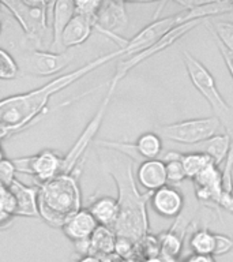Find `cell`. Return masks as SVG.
I'll return each instance as SVG.
<instances>
[{
  "instance_id": "1",
  "label": "cell",
  "mask_w": 233,
  "mask_h": 262,
  "mask_svg": "<svg viewBox=\"0 0 233 262\" xmlns=\"http://www.w3.org/2000/svg\"><path fill=\"white\" fill-rule=\"evenodd\" d=\"M122 56L119 49L105 53L94 60L86 63L79 69L65 73L52 81L46 82L38 89L25 92V93L10 96L0 100V124L6 126H34L40 122L41 116L48 110V102L52 96L60 93L75 82L81 81L87 74L100 69L106 63Z\"/></svg>"
},
{
  "instance_id": "2",
  "label": "cell",
  "mask_w": 233,
  "mask_h": 262,
  "mask_svg": "<svg viewBox=\"0 0 233 262\" xmlns=\"http://www.w3.org/2000/svg\"><path fill=\"white\" fill-rule=\"evenodd\" d=\"M114 163L116 165L110 168L109 173L118 187L119 217L112 231L116 236L126 237L136 243L142 241L149 231L146 204L150 200L151 192H139L131 160L122 161V165H119V160Z\"/></svg>"
},
{
  "instance_id": "3",
  "label": "cell",
  "mask_w": 233,
  "mask_h": 262,
  "mask_svg": "<svg viewBox=\"0 0 233 262\" xmlns=\"http://www.w3.org/2000/svg\"><path fill=\"white\" fill-rule=\"evenodd\" d=\"M38 216L52 227H63L69 217L82 209V194L78 178L63 173L38 186Z\"/></svg>"
},
{
  "instance_id": "4",
  "label": "cell",
  "mask_w": 233,
  "mask_h": 262,
  "mask_svg": "<svg viewBox=\"0 0 233 262\" xmlns=\"http://www.w3.org/2000/svg\"><path fill=\"white\" fill-rule=\"evenodd\" d=\"M183 63L194 88L207 101V104L214 112V116L220 120L221 126L224 127L226 134L232 137L233 111L226 102V100L222 97V94L220 93L212 73L198 57L194 56L191 52H188L187 49L183 51Z\"/></svg>"
},
{
  "instance_id": "5",
  "label": "cell",
  "mask_w": 233,
  "mask_h": 262,
  "mask_svg": "<svg viewBox=\"0 0 233 262\" xmlns=\"http://www.w3.org/2000/svg\"><path fill=\"white\" fill-rule=\"evenodd\" d=\"M0 6L15 18L25 36L40 48L48 29V8L52 7L53 3L42 0H10L2 2Z\"/></svg>"
},
{
  "instance_id": "6",
  "label": "cell",
  "mask_w": 233,
  "mask_h": 262,
  "mask_svg": "<svg viewBox=\"0 0 233 262\" xmlns=\"http://www.w3.org/2000/svg\"><path fill=\"white\" fill-rule=\"evenodd\" d=\"M220 127L222 126L216 116H204V118L187 119L181 122L164 124L157 127L154 133H157L162 141H168L184 147L192 146L212 138L217 135Z\"/></svg>"
},
{
  "instance_id": "7",
  "label": "cell",
  "mask_w": 233,
  "mask_h": 262,
  "mask_svg": "<svg viewBox=\"0 0 233 262\" xmlns=\"http://www.w3.org/2000/svg\"><path fill=\"white\" fill-rule=\"evenodd\" d=\"M75 53L68 49L65 52H48L41 49H32L22 55V61L18 63L19 70L33 77H52L61 73L71 64Z\"/></svg>"
},
{
  "instance_id": "8",
  "label": "cell",
  "mask_w": 233,
  "mask_h": 262,
  "mask_svg": "<svg viewBox=\"0 0 233 262\" xmlns=\"http://www.w3.org/2000/svg\"><path fill=\"white\" fill-rule=\"evenodd\" d=\"M118 86L114 85H108V90H106L105 97L102 98L101 104L98 105L96 114L91 118V120L89 122V124L85 127V130L82 131V134L79 135V138L77 139V142L74 143L73 147L67 151V155L63 156V160H64V164H63V173H73L74 168L77 167V164L79 163V160L83 155H85V150L89 147L90 142H93L96 135H97V131L100 130V127L102 124V120L105 118L106 111H108V106L110 104V100H112V96H113L114 90H116Z\"/></svg>"
},
{
  "instance_id": "9",
  "label": "cell",
  "mask_w": 233,
  "mask_h": 262,
  "mask_svg": "<svg viewBox=\"0 0 233 262\" xmlns=\"http://www.w3.org/2000/svg\"><path fill=\"white\" fill-rule=\"evenodd\" d=\"M204 20L206 19H196L181 25L179 28L173 29L172 32L168 33L162 40H159L158 42L155 45H153L151 48L146 49V51H143V52L138 53V55H134V56H131L128 57V59H124V60L120 61L118 64V67H116V73H114V75L109 81L110 85L118 86L119 83H120V81L126 77L127 74L130 73L131 70L135 69L136 66H139L141 63H143V61H146L147 59L153 57L154 55H158L159 52H162V51L169 48L171 45L175 44L176 41H179L180 38H183L187 33L191 32L192 29H195L196 26L204 24Z\"/></svg>"
},
{
  "instance_id": "10",
  "label": "cell",
  "mask_w": 233,
  "mask_h": 262,
  "mask_svg": "<svg viewBox=\"0 0 233 262\" xmlns=\"http://www.w3.org/2000/svg\"><path fill=\"white\" fill-rule=\"evenodd\" d=\"M16 172L34 176L41 184L55 179L56 176L63 175V156L53 150L38 151L33 156L14 159Z\"/></svg>"
},
{
  "instance_id": "11",
  "label": "cell",
  "mask_w": 233,
  "mask_h": 262,
  "mask_svg": "<svg viewBox=\"0 0 233 262\" xmlns=\"http://www.w3.org/2000/svg\"><path fill=\"white\" fill-rule=\"evenodd\" d=\"M128 25L126 4L123 2H101L97 14L94 16V29L105 34L112 40L118 41L119 48L126 44V38L119 36Z\"/></svg>"
},
{
  "instance_id": "12",
  "label": "cell",
  "mask_w": 233,
  "mask_h": 262,
  "mask_svg": "<svg viewBox=\"0 0 233 262\" xmlns=\"http://www.w3.org/2000/svg\"><path fill=\"white\" fill-rule=\"evenodd\" d=\"M150 204L158 216L164 219H175L183 212L184 195L179 188L167 184L151 192Z\"/></svg>"
},
{
  "instance_id": "13",
  "label": "cell",
  "mask_w": 233,
  "mask_h": 262,
  "mask_svg": "<svg viewBox=\"0 0 233 262\" xmlns=\"http://www.w3.org/2000/svg\"><path fill=\"white\" fill-rule=\"evenodd\" d=\"M194 180L196 196L202 201H214L220 204L224 195L222 176L216 164H210L206 169L200 172Z\"/></svg>"
},
{
  "instance_id": "14",
  "label": "cell",
  "mask_w": 233,
  "mask_h": 262,
  "mask_svg": "<svg viewBox=\"0 0 233 262\" xmlns=\"http://www.w3.org/2000/svg\"><path fill=\"white\" fill-rule=\"evenodd\" d=\"M135 176H136L139 186L147 190V192H154L155 190L168 184L167 168L161 159L145 160L142 163H139Z\"/></svg>"
},
{
  "instance_id": "15",
  "label": "cell",
  "mask_w": 233,
  "mask_h": 262,
  "mask_svg": "<svg viewBox=\"0 0 233 262\" xmlns=\"http://www.w3.org/2000/svg\"><path fill=\"white\" fill-rule=\"evenodd\" d=\"M230 146H232V138L225 133V134L214 135L212 138L206 139L203 142L196 143V145H192V146H184L177 151H181V153H185V151L203 153L212 159V161L216 164L217 167H220L226 159Z\"/></svg>"
},
{
  "instance_id": "16",
  "label": "cell",
  "mask_w": 233,
  "mask_h": 262,
  "mask_svg": "<svg viewBox=\"0 0 233 262\" xmlns=\"http://www.w3.org/2000/svg\"><path fill=\"white\" fill-rule=\"evenodd\" d=\"M8 188L15 198L16 217H40L37 205L38 186H26L15 179Z\"/></svg>"
},
{
  "instance_id": "17",
  "label": "cell",
  "mask_w": 233,
  "mask_h": 262,
  "mask_svg": "<svg viewBox=\"0 0 233 262\" xmlns=\"http://www.w3.org/2000/svg\"><path fill=\"white\" fill-rule=\"evenodd\" d=\"M97 227V221L94 220V217L90 214L89 210L81 209L79 212L75 213L73 217H69L68 220L65 221L61 229L69 241L77 243V242L90 239Z\"/></svg>"
},
{
  "instance_id": "18",
  "label": "cell",
  "mask_w": 233,
  "mask_h": 262,
  "mask_svg": "<svg viewBox=\"0 0 233 262\" xmlns=\"http://www.w3.org/2000/svg\"><path fill=\"white\" fill-rule=\"evenodd\" d=\"M94 30V19L75 14L63 32L60 44L65 49H73L85 42Z\"/></svg>"
},
{
  "instance_id": "19",
  "label": "cell",
  "mask_w": 233,
  "mask_h": 262,
  "mask_svg": "<svg viewBox=\"0 0 233 262\" xmlns=\"http://www.w3.org/2000/svg\"><path fill=\"white\" fill-rule=\"evenodd\" d=\"M87 210L98 225L113 229L119 217V204L116 198L108 195L100 196L90 205Z\"/></svg>"
},
{
  "instance_id": "20",
  "label": "cell",
  "mask_w": 233,
  "mask_h": 262,
  "mask_svg": "<svg viewBox=\"0 0 233 262\" xmlns=\"http://www.w3.org/2000/svg\"><path fill=\"white\" fill-rule=\"evenodd\" d=\"M53 12V47L56 48L61 42V36L69 20L75 15V2L71 0H60V2H53L52 6Z\"/></svg>"
},
{
  "instance_id": "21",
  "label": "cell",
  "mask_w": 233,
  "mask_h": 262,
  "mask_svg": "<svg viewBox=\"0 0 233 262\" xmlns=\"http://www.w3.org/2000/svg\"><path fill=\"white\" fill-rule=\"evenodd\" d=\"M135 149L138 151L139 157L145 160H155L159 159L162 155L164 142L161 137L154 131H147L143 133L136 142L134 143Z\"/></svg>"
},
{
  "instance_id": "22",
  "label": "cell",
  "mask_w": 233,
  "mask_h": 262,
  "mask_svg": "<svg viewBox=\"0 0 233 262\" xmlns=\"http://www.w3.org/2000/svg\"><path fill=\"white\" fill-rule=\"evenodd\" d=\"M179 160L183 165L185 176L190 179H195L196 176L203 169H206L210 164H214L210 157L203 153H198V151H185V153L180 151Z\"/></svg>"
},
{
  "instance_id": "23",
  "label": "cell",
  "mask_w": 233,
  "mask_h": 262,
  "mask_svg": "<svg viewBox=\"0 0 233 262\" xmlns=\"http://www.w3.org/2000/svg\"><path fill=\"white\" fill-rule=\"evenodd\" d=\"M206 28L210 30L214 38L224 47L228 52L233 53V22L229 20H204Z\"/></svg>"
},
{
  "instance_id": "24",
  "label": "cell",
  "mask_w": 233,
  "mask_h": 262,
  "mask_svg": "<svg viewBox=\"0 0 233 262\" xmlns=\"http://www.w3.org/2000/svg\"><path fill=\"white\" fill-rule=\"evenodd\" d=\"M116 235L110 228L98 225L97 229L90 237V251H100L104 254H110L114 251Z\"/></svg>"
},
{
  "instance_id": "25",
  "label": "cell",
  "mask_w": 233,
  "mask_h": 262,
  "mask_svg": "<svg viewBox=\"0 0 233 262\" xmlns=\"http://www.w3.org/2000/svg\"><path fill=\"white\" fill-rule=\"evenodd\" d=\"M214 233L207 228L196 229L190 237V247L192 254L199 255H213L214 251Z\"/></svg>"
},
{
  "instance_id": "26",
  "label": "cell",
  "mask_w": 233,
  "mask_h": 262,
  "mask_svg": "<svg viewBox=\"0 0 233 262\" xmlns=\"http://www.w3.org/2000/svg\"><path fill=\"white\" fill-rule=\"evenodd\" d=\"M158 243L159 255L177 259L179 254L181 253V247H183V236L180 233L175 232L173 229H171V231H168L159 236Z\"/></svg>"
},
{
  "instance_id": "27",
  "label": "cell",
  "mask_w": 233,
  "mask_h": 262,
  "mask_svg": "<svg viewBox=\"0 0 233 262\" xmlns=\"http://www.w3.org/2000/svg\"><path fill=\"white\" fill-rule=\"evenodd\" d=\"M19 74V67L18 63L11 56V53L0 48V79L3 81H10V79H15Z\"/></svg>"
},
{
  "instance_id": "28",
  "label": "cell",
  "mask_w": 233,
  "mask_h": 262,
  "mask_svg": "<svg viewBox=\"0 0 233 262\" xmlns=\"http://www.w3.org/2000/svg\"><path fill=\"white\" fill-rule=\"evenodd\" d=\"M16 168L12 160L4 159L0 161V187H10L16 179Z\"/></svg>"
},
{
  "instance_id": "29",
  "label": "cell",
  "mask_w": 233,
  "mask_h": 262,
  "mask_svg": "<svg viewBox=\"0 0 233 262\" xmlns=\"http://www.w3.org/2000/svg\"><path fill=\"white\" fill-rule=\"evenodd\" d=\"M214 239H216V242H214L213 257L225 255L233 250V237L224 235V233H214Z\"/></svg>"
},
{
  "instance_id": "30",
  "label": "cell",
  "mask_w": 233,
  "mask_h": 262,
  "mask_svg": "<svg viewBox=\"0 0 233 262\" xmlns=\"http://www.w3.org/2000/svg\"><path fill=\"white\" fill-rule=\"evenodd\" d=\"M101 2H93V0H83V2H75V14L78 15L93 18L97 14Z\"/></svg>"
},
{
  "instance_id": "31",
  "label": "cell",
  "mask_w": 233,
  "mask_h": 262,
  "mask_svg": "<svg viewBox=\"0 0 233 262\" xmlns=\"http://www.w3.org/2000/svg\"><path fill=\"white\" fill-rule=\"evenodd\" d=\"M134 250V242L126 237L116 236V245H114V251L120 255V257H130Z\"/></svg>"
},
{
  "instance_id": "32",
  "label": "cell",
  "mask_w": 233,
  "mask_h": 262,
  "mask_svg": "<svg viewBox=\"0 0 233 262\" xmlns=\"http://www.w3.org/2000/svg\"><path fill=\"white\" fill-rule=\"evenodd\" d=\"M212 38H213V41L216 42L217 48H218V51H220V53H221V56H222V59H224L225 64H226V69H228L229 74H230V77L233 78V53L228 52V51H226V49H225L224 47H222V45H221L220 42H218V41H217L213 36H212Z\"/></svg>"
},
{
  "instance_id": "33",
  "label": "cell",
  "mask_w": 233,
  "mask_h": 262,
  "mask_svg": "<svg viewBox=\"0 0 233 262\" xmlns=\"http://www.w3.org/2000/svg\"><path fill=\"white\" fill-rule=\"evenodd\" d=\"M14 219H15V217H12L11 214H8V213L6 212L3 202H2V196H0V229L8 228V227L11 225Z\"/></svg>"
},
{
  "instance_id": "34",
  "label": "cell",
  "mask_w": 233,
  "mask_h": 262,
  "mask_svg": "<svg viewBox=\"0 0 233 262\" xmlns=\"http://www.w3.org/2000/svg\"><path fill=\"white\" fill-rule=\"evenodd\" d=\"M183 262H216L213 255H199V254H190L183 259Z\"/></svg>"
},
{
  "instance_id": "35",
  "label": "cell",
  "mask_w": 233,
  "mask_h": 262,
  "mask_svg": "<svg viewBox=\"0 0 233 262\" xmlns=\"http://www.w3.org/2000/svg\"><path fill=\"white\" fill-rule=\"evenodd\" d=\"M143 262H179V261H177V259H173V258H167V257H162V255H157V257L146 258Z\"/></svg>"
},
{
  "instance_id": "36",
  "label": "cell",
  "mask_w": 233,
  "mask_h": 262,
  "mask_svg": "<svg viewBox=\"0 0 233 262\" xmlns=\"http://www.w3.org/2000/svg\"><path fill=\"white\" fill-rule=\"evenodd\" d=\"M79 262H101V261H100L97 257H93V255H85V257L82 258Z\"/></svg>"
},
{
  "instance_id": "37",
  "label": "cell",
  "mask_w": 233,
  "mask_h": 262,
  "mask_svg": "<svg viewBox=\"0 0 233 262\" xmlns=\"http://www.w3.org/2000/svg\"><path fill=\"white\" fill-rule=\"evenodd\" d=\"M4 159H6V157H4V150H3V147H2V145H0V161Z\"/></svg>"
},
{
  "instance_id": "38",
  "label": "cell",
  "mask_w": 233,
  "mask_h": 262,
  "mask_svg": "<svg viewBox=\"0 0 233 262\" xmlns=\"http://www.w3.org/2000/svg\"><path fill=\"white\" fill-rule=\"evenodd\" d=\"M0 34H2V22H0Z\"/></svg>"
},
{
  "instance_id": "39",
  "label": "cell",
  "mask_w": 233,
  "mask_h": 262,
  "mask_svg": "<svg viewBox=\"0 0 233 262\" xmlns=\"http://www.w3.org/2000/svg\"><path fill=\"white\" fill-rule=\"evenodd\" d=\"M230 138H232V141H233V134H232V137H230Z\"/></svg>"
},
{
  "instance_id": "40",
  "label": "cell",
  "mask_w": 233,
  "mask_h": 262,
  "mask_svg": "<svg viewBox=\"0 0 233 262\" xmlns=\"http://www.w3.org/2000/svg\"><path fill=\"white\" fill-rule=\"evenodd\" d=\"M0 8H2V6H0Z\"/></svg>"
}]
</instances>
